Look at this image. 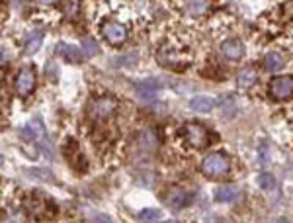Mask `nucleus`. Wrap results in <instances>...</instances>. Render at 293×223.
<instances>
[{
	"instance_id": "f257e3e1",
	"label": "nucleus",
	"mask_w": 293,
	"mask_h": 223,
	"mask_svg": "<svg viewBox=\"0 0 293 223\" xmlns=\"http://www.w3.org/2000/svg\"><path fill=\"white\" fill-rule=\"evenodd\" d=\"M194 61V55L188 49H180L174 45H164L159 51V63L172 70H186Z\"/></svg>"
},
{
	"instance_id": "f03ea898",
	"label": "nucleus",
	"mask_w": 293,
	"mask_h": 223,
	"mask_svg": "<svg viewBox=\"0 0 293 223\" xmlns=\"http://www.w3.org/2000/svg\"><path fill=\"white\" fill-rule=\"evenodd\" d=\"M231 171V157L225 155V153H209L203 161H201V172L207 176V178H221V176H227Z\"/></svg>"
},
{
	"instance_id": "7ed1b4c3",
	"label": "nucleus",
	"mask_w": 293,
	"mask_h": 223,
	"mask_svg": "<svg viewBox=\"0 0 293 223\" xmlns=\"http://www.w3.org/2000/svg\"><path fill=\"white\" fill-rule=\"evenodd\" d=\"M182 135H184V141L188 143V147H192V149H205L211 141L207 127H203L201 123H186L182 127Z\"/></svg>"
},
{
	"instance_id": "20e7f679",
	"label": "nucleus",
	"mask_w": 293,
	"mask_h": 223,
	"mask_svg": "<svg viewBox=\"0 0 293 223\" xmlns=\"http://www.w3.org/2000/svg\"><path fill=\"white\" fill-rule=\"evenodd\" d=\"M268 92L274 100H289L293 96V77H289V74H279V77L272 79Z\"/></svg>"
},
{
	"instance_id": "39448f33",
	"label": "nucleus",
	"mask_w": 293,
	"mask_h": 223,
	"mask_svg": "<svg viewBox=\"0 0 293 223\" xmlns=\"http://www.w3.org/2000/svg\"><path fill=\"white\" fill-rule=\"evenodd\" d=\"M192 202H194V192L184 186H174L166 194V204L172 211H180V209L188 207Z\"/></svg>"
},
{
	"instance_id": "423d86ee",
	"label": "nucleus",
	"mask_w": 293,
	"mask_h": 223,
	"mask_svg": "<svg viewBox=\"0 0 293 223\" xmlns=\"http://www.w3.org/2000/svg\"><path fill=\"white\" fill-rule=\"evenodd\" d=\"M33 88H35V72L32 67H24L16 77V92L18 96L26 98L33 92Z\"/></svg>"
},
{
	"instance_id": "0eeeda50",
	"label": "nucleus",
	"mask_w": 293,
	"mask_h": 223,
	"mask_svg": "<svg viewBox=\"0 0 293 223\" xmlns=\"http://www.w3.org/2000/svg\"><path fill=\"white\" fill-rule=\"evenodd\" d=\"M115 110H117V102H115L114 98H110V96H104V98L94 100V104H92V108H90L94 120H106V118H110Z\"/></svg>"
},
{
	"instance_id": "6e6552de",
	"label": "nucleus",
	"mask_w": 293,
	"mask_h": 223,
	"mask_svg": "<svg viewBox=\"0 0 293 223\" xmlns=\"http://www.w3.org/2000/svg\"><path fill=\"white\" fill-rule=\"evenodd\" d=\"M102 35L112 43V45H121L127 39V30L125 26L117 24V22H106L102 26Z\"/></svg>"
},
{
	"instance_id": "1a4fd4ad",
	"label": "nucleus",
	"mask_w": 293,
	"mask_h": 223,
	"mask_svg": "<svg viewBox=\"0 0 293 223\" xmlns=\"http://www.w3.org/2000/svg\"><path fill=\"white\" fill-rule=\"evenodd\" d=\"M221 53L229 59V61H241L244 55V45L241 39H227L221 43Z\"/></svg>"
},
{
	"instance_id": "9d476101",
	"label": "nucleus",
	"mask_w": 293,
	"mask_h": 223,
	"mask_svg": "<svg viewBox=\"0 0 293 223\" xmlns=\"http://www.w3.org/2000/svg\"><path fill=\"white\" fill-rule=\"evenodd\" d=\"M43 131H45V125H43V120L41 118H33L32 121H28L24 127H22V139L24 141H35V139H39L41 135H43Z\"/></svg>"
},
{
	"instance_id": "9b49d317",
	"label": "nucleus",
	"mask_w": 293,
	"mask_h": 223,
	"mask_svg": "<svg viewBox=\"0 0 293 223\" xmlns=\"http://www.w3.org/2000/svg\"><path fill=\"white\" fill-rule=\"evenodd\" d=\"M135 145H137V151H146V153H153L157 145H159V139L153 131H141L137 137H135Z\"/></svg>"
},
{
	"instance_id": "f8f14e48",
	"label": "nucleus",
	"mask_w": 293,
	"mask_h": 223,
	"mask_svg": "<svg viewBox=\"0 0 293 223\" xmlns=\"http://www.w3.org/2000/svg\"><path fill=\"white\" fill-rule=\"evenodd\" d=\"M213 106H215V100H213L211 96H207V94H199V96H194V98L190 100V108H192L194 112H199V114L211 112Z\"/></svg>"
},
{
	"instance_id": "ddd939ff",
	"label": "nucleus",
	"mask_w": 293,
	"mask_h": 223,
	"mask_svg": "<svg viewBox=\"0 0 293 223\" xmlns=\"http://www.w3.org/2000/svg\"><path fill=\"white\" fill-rule=\"evenodd\" d=\"M237 196H239V188H237V186H231V184H227V186H217L215 192H213L215 202H233V200H237Z\"/></svg>"
},
{
	"instance_id": "4468645a",
	"label": "nucleus",
	"mask_w": 293,
	"mask_h": 223,
	"mask_svg": "<svg viewBox=\"0 0 293 223\" xmlns=\"http://www.w3.org/2000/svg\"><path fill=\"white\" fill-rule=\"evenodd\" d=\"M256 79H258L256 69H252V67H244V69H241V70H239V74H237V85H239V86H243V88H250V86L256 83Z\"/></svg>"
},
{
	"instance_id": "2eb2a0df",
	"label": "nucleus",
	"mask_w": 293,
	"mask_h": 223,
	"mask_svg": "<svg viewBox=\"0 0 293 223\" xmlns=\"http://www.w3.org/2000/svg\"><path fill=\"white\" fill-rule=\"evenodd\" d=\"M57 53L61 55V57H65L68 63H81L82 61V55H81V51L77 49V47H72V45H66V43H57Z\"/></svg>"
},
{
	"instance_id": "dca6fc26",
	"label": "nucleus",
	"mask_w": 293,
	"mask_h": 223,
	"mask_svg": "<svg viewBox=\"0 0 293 223\" xmlns=\"http://www.w3.org/2000/svg\"><path fill=\"white\" fill-rule=\"evenodd\" d=\"M41 43H43V32H41V30L32 32L30 37H28V41H26V53H28V55H33V53L41 47Z\"/></svg>"
},
{
	"instance_id": "f3484780",
	"label": "nucleus",
	"mask_w": 293,
	"mask_h": 223,
	"mask_svg": "<svg viewBox=\"0 0 293 223\" xmlns=\"http://www.w3.org/2000/svg\"><path fill=\"white\" fill-rule=\"evenodd\" d=\"M283 57H281V53H277V51H274V53H268L266 55V59H264V67H266V70H279L281 67H283Z\"/></svg>"
},
{
	"instance_id": "a211bd4d",
	"label": "nucleus",
	"mask_w": 293,
	"mask_h": 223,
	"mask_svg": "<svg viewBox=\"0 0 293 223\" xmlns=\"http://www.w3.org/2000/svg\"><path fill=\"white\" fill-rule=\"evenodd\" d=\"M0 223H26V213L22 209H8L0 219Z\"/></svg>"
},
{
	"instance_id": "6ab92c4d",
	"label": "nucleus",
	"mask_w": 293,
	"mask_h": 223,
	"mask_svg": "<svg viewBox=\"0 0 293 223\" xmlns=\"http://www.w3.org/2000/svg\"><path fill=\"white\" fill-rule=\"evenodd\" d=\"M161 209H155V207H149V209H143L137 217H139V221H143V223H157L159 219H161Z\"/></svg>"
},
{
	"instance_id": "aec40b11",
	"label": "nucleus",
	"mask_w": 293,
	"mask_h": 223,
	"mask_svg": "<svg viewBox=\"0 0 293 223\" xmlns=\"http://www.w3.org/2000/svg\"><path fill=\"white\" fill-rule=\"evenodd\" d=\"M258 186H260L262 190H266V192H272V190L276 188V178H274L270 172H262V174L258 176Z\"/></svg>"
},
{
	"instance_id": "412c9836",
	"label": "nucleus",
	"mask_w": 293,
	"mask_h": 223,
	"mask_svg": "<svg viewBox=\"0 0 293 223\" xmlns=\"http://www.w3.org/2000/svg\"><path fill=\"white\" fill-rule=\"evenodd\" d=\"M82 53H84V55H88V57L98 55V53H100V45L96 43V39L86 37V39L82 41Z\"/></svg>"
},
{
	"instance_id": "4be33fe9",
	"label": "nucleus",
	"mask_w": 293,
	"mask_h": 223,
	"mask_svg": "<svg viewBox=\"0 0 293 223\" xmlns=\"http://www.w3.org/2000/svg\"><path fill=\"white\" fill-rule=\"evenodd\" d=\"M139 94L141 96H145V98H151L157 90H159V85H155V83H143V85H139Z\"/></svg>"
},
{
	"instance_id": "5701e85b",
	"label": "nucleus",
	"mask_w": 293,
	"mask_h": 223,
	"mask_svg": "<svg viewBox=\"0 0 293 223\" xmlns=\"http://www.w3.org/2000/svg\"><path fill=\"white\" fill-rule=\"evenodd\" d=\"M209 8V2H190L188 4V10H190V14H194V16H199V14H203L205 10Z\"/></svg>"
},
{
	"instance_id": "b1692460",
	"label": "nucleus",
	"mask_w": 293,
	"mask_h": 223,
	"mask_svg": "<svg viewBox=\"0 0 293 223\" xmlns=\"http://www.w3.org/2000/svg\"><path fill=\"white\" fill-rule=\"evenodd\" d=\"M63 10H65V14H66L68 18H72V16L79 14L81 4H79V2H65V4H63Z\"/></svg>"
},
{
	"instance_id": "393cba45",
	"label": "nucleus",
	"mask_w": 293,
	"mask_h": 223,
	"mask_svg": "<svg viewBox=\"0 0 293 223\" xmlns=\"http://www.w3.org/2000/svg\"><path fill=\"white\" fill-rule=\"evenodd\" d=\"M90 219H92L94 223H114L108 215H104V213H96V211H92V213H90Z\"/></svg>"
},
{
	"instance_id": "a878e982",
	"label": "nucleus",
	"mask_w": 293,
	"mask_h": 223,
	"mask_svg": "<svg viewBox=\"0 0 293 223\" xmlns=\"http://www.w3.org/2000/svg\"><path fill=\"white\" fill-rule=\"evenodd\" d=\"M6 61H8V53H6V49L0 47V63H6Z\"/></svg>"
},
{
	"instance_id": "bb28decb",
	"label": "nucleus",
	"mask_w": 293,
	"mask_h": 223,
	"mask_svg": "<svg viewBox=\"0 0 293 223\" xmlns=\"http://www.w3.org/2000/svg\"><path fill=\"white\" fill-rule=\"evenodd\" d=\"M276 223H291V221H289V219H285V217H279Z\"/></svg>"
},
{
	"instance_id": "cd10ccee",
	"label": "nucleus",
	"mask_w": 293,
	"mask_h": 223,
	"mask_svg": "<svg viewBox=\"0 0 293 223\" xmlns=\"http://www.w3.org/2000/svg\"><path fill=\"white\" fill-rule=\"evenodd\" d=\"M217 223H233V221H229V219H219Z\"/></svg>"
},
{
	"instance_id": "c85d7f7f",
	"label": "nucleus",
	"mask_w": 293,
	"mask_h": 223,
	"mask_svg": "<svg viewBox=\"0 0 293 223\" xmlns=\"http://www.w3.org/2000/svg\"><path fill=\"white\" fill-rule=\"evenodd\" d=\"M164 223H178V221H164Z\"/></svg>"
}]
</instances>
